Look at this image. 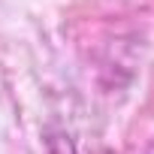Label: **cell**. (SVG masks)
Wrapping results in <instances>:
<instances>
[{"instance_id":"6da1fadb","label":"cell","mask_w":154,"mask_h":154,"mask_svg":"<svg viewBox=\"0 0 154 154\" xmlns=\"http://www.w3.org/2000/svg\"><path fill=\"white\" fill-rule=\"evenodd\" d=\"M48 154H75L69 136H54V139H48Z\"/></svg>"}]
</instances>
